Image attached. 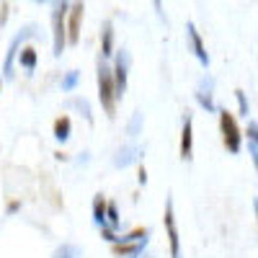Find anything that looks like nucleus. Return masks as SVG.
I'll return each mask as SVG.
<instances>
[{
    "label": "nucleus",
    "instance_id": "23",
    "mask_svg": "<svg viewBox=\"0 0 258 258\" xmlns=\"http://www.w3.org/2000/svg\"><path fill=\"white\" fill-rule=\"evenodd\" d=\"M21 209V202H8V212L13 214V212H18Z\"/></svg>",
    "mask_w": 258,
    "mask_h": 258
},
{
    "label": "nucleus",
    "instance_id": "9",
    "mask_svg": "<svg viewBox=\"0 0 258 258\" xmlns=\"http://www.w3.org/2000/svg\"><path fill=\"white\" fill-rule=\"evenodd\" d=\"M186 31H188V39H191L194 54L199 57V62H202V64H209V54H207V49H204V41H202V36H199L197 26H194V24H188V26H186Z\"/></svg>",
    "mask_w": 258,
    "mask_h": 258
},
{
    "label": "nucleus",
    "instance_id": "13",
    "mask_svg": "<svg viewBox=\"0 0 258 258\" xmlns=\"http://www.w3.org/2000/svg\"><path fill=\"white\" fill-rule=\"evenodd\" d=\"M18 64L24 70H34L36 68V49L31 47V44H26V47H21V52H18Z\"/></svg>",
    "mask_w": 258,
    "mask_h": 258
},
{
    "label": "nucleus",
    "instance_id": "4",
    "mask_svg": "<svg viewBox=\"0 0 258 258\" xmlns=\"http://www.w3.org/2000/svg\"><path fill=\"white\" fill-rule=\"evenodd\" d=\"M83 18H85V3L75 0L68 8V44H78L80 41V29H83Z\"/></svg>",
    "mask_w": 258,
    "mask_h": 258
},
{
    "label": "nucleus",
    "instance_id": "19",
    "mask_svg": "<svg viewBox=\"0 0 258 258\" xmlns=\"http://www.w3.org/2000/svg\"><path fill=\"white\" fill-rule=\"evenodd\" d=\"M235 96H238V103H240V111H243V114H248V103H245V96H243V91H235Z\"/></svg>",
    "mask_w": 258,
    "mask_h": 258
},
{
    "label": "nucleus",
    "instance_id": "21",
    "mask_svg": "<svg viewBox=\"0 0 258 258\" xmlns=\"http://www.w3.org/2000/svg\"><path fill=\"white\" fill-rule=\"evenodd\" d=\"M248 137L258 145V124H250V126H248Z\"/></svg>",
    "mask_w": 258,
    "mask_h": 258
},
{
    "label": "nucleus",
    "instance_id": "2",
    "mask_svg": "<svg viewBox=\"0 0 258 258\" xmlns=\"http://www.w3.org/2000/svg\"><path fill=\"white\" fill-rule=\"evenodd\" d=\"M119 91H116V85H114V75L111 70L106 68V64L101 62L98 64V101L103 106V111L109 114V119L116 116V101H119Z\"/></svg>",
    "mask_w": 258,
    "mask_h": 258
},
{
    "label": "nucleus",
    "instance_id": "10",
    "mask_svg": "<svg viewBox=\"0 0 258 258\" xmlns=\"http://www.w3.org/2000/svg\"><path fill=\"white\" fill-rule=\"evenodd\" d=\"M101 57H103V59L114 57V26H111V21H106V24H103V34H101Z\"/></svg>",
    "mask_w": 258,
    "mask_h": 258
},
{
    "label": "nucleus",
    "instance_id": "8",
    "mask_svg": "<svg viewBox=\"0 0 258 258\" xmlns=\"http://www.w3.org/2000/svg\"><path fill=\"white\" fill-rule=\"evenodd\" d=\"M111 75H114V85H116L119 96H124V91H126V59H124V54H119V57L114 59Z\"/></svg>",
    "mask_w": 258,
    "mask_h": 258
},
{
    "label": "nucleus",
    "instance_id": "12",
    "mask_svg": "<svg viewBox=\"0 0 258 258\" xmlns=\"http://www.w3.org/2000/svg\"><path fill=\"white\" fill-rule=\"evenodd\" d=\"M106 207H109L106 197H103V194H96V197H93V222L98 227L106 225Z\"/></svg>",
    "mask_w": 258,
    "mask_h": 258
},
{
    "label": "nucleus",
    "instance_id": "6",
    "mask_svg": "<svg viewBox=\"0 0 258 258\" xmlns=\"http://www.w3.org/2000/svg\"><path fill=\"white\" fill-rule=\"evenodd\" d=\"M147 240H116L111 243V253L116 258H137L145 250Z\"/></svg>",
    "mask_w": 258,
    "mask_h": 258
},
{
    "label": "nucleus",
    "instance_id": "7",
    "mask_svg": "<svg viewBox=\"0 0 258 258\" xmlns=\"http://www.w3.org/2000/svg\"><path fill=\"white\" fill-rule=\"evenodd\" d=\"M181 160H191V153H194V124H191V116L183 119V129H181Z\"/></svg>",
    "mask_w": 258,
    "mask_h": 258
},
{
    "label": "nucleus",
    "instance_id": "15",
    "mask_svg": "<svg viewBox=\"0 0 258 258\" xmlns=\"http://www.w3.org/2000/svg\"><path fill=\"white\" fill-rule=\"evenodd\" d=\"M106 225H109V227L119 225V209H116L114 202H109V207H106Z\"/></svg>",
    "mask_w": 258,
    "mask_h": 258
},
{
    "label": "nucleus",
    "instance_id": "16",
    "mask_svg": "<svg viewBox=\"0 0 258 258\" xmlns=\"http://www.w3.org/2000/svg\"><path fill=\"white\" fill-rule=\"evenodd\" d=\"M147 235H150V230L137 227V230H132V232H126L124 238H119V240H147Z\"/></svg>",
    "mask_w": 258,
    "mask_h": 258
},
{
    "label": "nucleus",
    "instance_id": "26",
    "mask_svg": "<svg viewBox=\"0 0 258 258\" xmlns=\"http://www.w3.org/2000/svg\"><path fill=\"white\" fill-rule=\"evenodd\" d=\"M39 3H41V0H39Z\"/></svg>",
    "mask_w": 258,
    "mask_h": 258
},
{
    "label": "nucleus",
    "instance_id": "24",
    "mask_svg": "<svg viewBox=\"0 0 258 258\" xmlns=\"http://www.w3.org/2000/svg\"><path fill=\"white\" fill-rule=\"evenodd\" d=\"M253 207H255V220H258V202H255V204H253Z\"/></svg>",
    "mask_w": 258,
    "mask_h": 258
},
{
    "label": "nucleus",
    "instance_id": "3",
    "mask_svg": "<svg viewBox=\"0 0 258 258\" xmlns=\"http://www.w3.org/2000/svg\"><path fill=\"white\" fill-rule=\"evenodd\" d=\"M220 132H222V142L225 147L230 150V153H240V147H243V132H240V126L238 121H235V116L227 111V109H220Z\"/></svg>",
    "mask_w": 258,
    "mask_h": 258
},
{
    "label": "nucleus",
    "instance_id": "22",
    "mask_svg": "<svg viewBox=\"0 0 258 258\" xmlns=\"http://www.w3.org/2000/svg\"><path fill=\"white\" fill-rule=\"evenodd\" d=\"M137 173H140V183H147V170H145V165H140Z\"/></svg>",
    "mask_w": 258,
    "mask_h": 258
},
{
    "label": "nucleus",
    "instance_id": "25",
    "mask_svg": "<svg viewBox=\"0 0 258 258\" xmlns=\"http://www.w3.org/2000/svg\"><path fill=\"white\" fill-rule=\"evenodd\" d=\"M0 91H3V83H0Z\"/></svg>",
    "mask_w": 258,
    "mask_h": 258
},
{
    "label": "nucleus",
    "instance_id": "14",
    "mask_svg": "<svg viewBox=\"0 0 258 258\" xmlns=\"http://www.w3.org/2000/svg\"><path fill=\"white\" fill-rule=\"evenodd\" d=\"M21 39H24V36H16V39L11 41V47H8L6 64H3V73H6V78H11V75H13V59H16V54H18V44H21Z\"/></svg>",
    "mask_w": 258,
    "mask_h": 258
},
{
    "label": "nucleus",
    "instance_id": "11",
    "mask_svg": "<svg viewBox=\"0 0 258 258\" xmlns=\"http://www.w3.org/2000/svg\"><path fill=\"white\" fill-rule=\"evenodd\" d=\"M54 140H59V142H68L70 140V135H73V121H70V116H59L57 121H54Z\"/></svg>",
    "mask_w": 258,
    "mask_h": 258
},
{
    "label": "nucleus",
    "instance_id": "18",
    "mask_svg": "<svg viewBox=\"0 0 258 258\" xmlns=\"http://www.w3.org/2000/svg\"><path fill=\"white\" fill-rule=\"evenodd\" d=\"M78 250L75 248H59L57 253H54V258H70V255H75Z\"/></svg>",
    "mask_w": 258,
    "mask_h": 258
},
{
    "label": "nucleus",
    "instance_id": "1",
    "mask_svg": "<svg viewBox=\"0 0 258 258\" xmlns=\"http://www.w3.org/2000/svg\"><path fill=\"white\" fill-rule=\"evenodd\" d=\"M68 8L70 0H54L52 6V54L59 57L68 47Z\"/></svg>",
    "mask_w": 258,
    "mask_h": 258
},
{
    "label": "nucleus",
    "instance_id": "5",
    "mask_svg": "<svg viewBox=\"0 0 258 258\" xmlns=\"http://www.w3.org/2000/svg\"><path fill=\"white\" fill-rule=\"evenodd\" d=\"M165 232H168V245H170V258H181V238H178V225H176V214H173V202H165Z\"/></svg>",
    "mask_w": 258,
    "mask_h": 258
},
{
    "label": "nucleus",
    "instance_id": "17",
    "mask_svg": "<svg viewBox=\"0 0 258 258\" xmlns=\"http://www.w3.org/2000/svg\"><path fill=\"white\" fill-rule=\"evenodd\" d=\"M75 83H78V70H70L68 78L62 80V91H73V88H75Z\"/></svg>",
    "mask_w": 258,
    "mask_h": 258
},
{
    "label": "nucleus",
    "instance_id": "20",
    "mask_svg": "<svg viewBox=\"0 0 258 258\" xmlns=\"http://www.w3.org/2000/svg\"><path fill=\"white\" fill-rule=\"evenodd\" d=\"M8 8H11L8 3H3V6H0V26H3L6 21H8Z\"/></svg>",
    "mask_w": 258,
    "mask_h": 258
}]
</instances>
